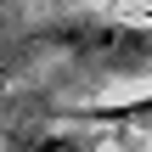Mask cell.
Segmentation results:
<instances>
[{"label":"cell","mask_w":152,"mask_h":152,"mask_svg":"<svg viewBox=\"0 0 152 152\" xmlns=\"http://www.w3.org/2000/svg\"><path fill=\"white\" fill-rule=\"evenodd\" d=\"M34 56H68L102 79H147L152 73V28L147 23H124V17H96V11H73L39 28H23L11 39V56H0V68L11 62H34Z\"/></svg>","instance_id":"1"},{"label":"cell","mask_w":152,"mask_h":152,"mask_svg":"<svg viewBox=\"0 0 152 152\" xmlns=\"http://www.w3.org/2000/svg\"><path fill=\"white\" fill-rule=\"evenodd\" d=\"M17 152H107L90 135H62V130H11Z\"/></svg>","instance_id":"3"},{"label":"cell","mask_w":152,"mask_h":152,"mask_svg":"<svg viewBox=\"0 0 152 152\" xmlns=\"http://www.w3.org/2000/svg\"><path fill=\"white\" fill-rule=\"evenodd\" d=\"M62 124H113V130H152V96L135 102H79V107H51Z\"/></svg>","instance_id":"2"},{"label":"cell","mask_w":152,"mask_h":152,"mask_svg":"<svg viewBox=\"0 0 152 152\" xmlns=\"http://www.w3.org/2000/svg\"><path fill=\"white\" fill-rule=\"evenodd\" d=\"M118 6H135V0H118Z\"/></svg>","instance_id":"4"}]
</instances>
